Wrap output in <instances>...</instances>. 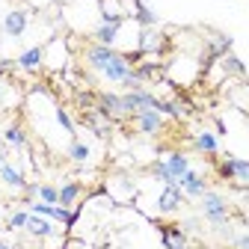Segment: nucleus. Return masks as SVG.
I'll return each instance as SVG.
<instances>
[{"label":"nucleus","instance_id":"f257e3e1","mask_svg":"<svg viewBox=\"0 0 249 249\" xmlns=\"http://www.w3.org/2000/svg\"><path fill=\"white\" fill-rule=\"evenodd\" d=\"M83 59H86V66L92 71H98L104 80L119 83V86L124 83V77L134 71V62L128 59V53H119L116 48H107V45H98V42L86 48Z\"/></svg>","mask_w":249,"mask_h":249},{"label":"nucleus","instance_id":"f03ea898","mask_svg":"<svg viewBox=\"0 0 249 249\" xmlns=\"http://www.w3.org/2000/svg\"><path fill=\"white\" fill-rule=\"evenodd\" d=\"M202 216H205L211 226L223 229V226L229 223V216H231L229 199H226L223 193H216V190H208V193L202 196Z\"/></svg>","mask_w":249,"mask_h":249},{"label":"nucleus","instance_id":"7ed1b4c3","mask_svg":"<svg viewBox=\"0 0 249 249\" xmlns=\"http://www.w3.org/2000/svg\"><path fill=\"white\" fill-rule=\"evenodd\" d=\"M216 175H220L223 181H237V184H249V160L243 158H223L220 163H216Z\"/></svg>","mask_w":249,"mask_h":249},{"label":"nucleus","instance_id":"20e7f679","mask_svg":"<svg viewBox=\"0 0 249 249\" xmlns=\"http://www.w3.org/2000/svg\"><path fill=\"white\" fill-rule=\"evenodd\" d=\"M124 107H128V113L134 116V113H140V110H158V104H160V98L154 95V92H148L145 86L142 89H134V92H124Z\"/></svg>","mask_w":249,"mask_h":249},{"label":"nucleus","instance_id":"39448f33","mask_svg":"<svg viewBox=\"0 0 249 249\" xmlns=\"http://www.w3.org/2000/svg\"><path fill=\"white\" fill-rule=\"evenodd\" d=\"M98 113L104 119H124V116H131L128 107H124V98L116 95V92H101V95H98Z\"/></svg>","mask_w":249,"mask_h":249},{"label":"nucleus","instance_id":"423d86ee","mask_svg":"<svg viewBox=\"0 0 249 249\" xmlns=\"http://www.w3.org/2000/svg\"><path fill=\"white\" fill-rule=\"evenodd\" d=\"M178 187L184 190L187 199H202V196L208 193V181H205V175L196 172V169H190L187 175H181V178H178Z\"/></svg>","mask_w":249,"mask_h":249},{"label":"nucleus","instance_id":"0eeeda50","mask_svg":"<svg viewBox=\"0 0 249 249\" xmlns=\"http://www.w3.org/2000/svg\"><path fill=\"white\" fill-rule=\"evenodd\" d=\"M134 124L140 134H158V131H163V113L160 110H140V113H134Z\"/></svg>","mask_w":249,"mask_h":249},{"label":"nucleus","instance_id":"6e6552de","mask_svg":"<svg viewBox=\"0 0 249 249\" xmlns=\"http://www.w3.org/2000/svg\"><path fill=\"white\" fill-rule=\"evenodd\" d=\"M184 202V190L178 184H166L163 193L158 196V213H175Z\"/></svg>","mask_w":249,"mask_h":249},{"label":"nucleus","instance_id":"1a4fd4ad","mask_svg":"<svg viewBox=\"0 0 249 249\" xmlns=\"http://www.w3.org/2000/svg\"><path fill=\"white\" fill-rule=\"evenodd\" d=\"M163 48V36L158 33V27H142L140 30V42H137V53H158Z\"/></svg>","mask_w":249,"mask_h":249},{"label":"nucleus","instance_id":"9d476101","mask_svg":"<svg viewBox=\"0 0 249 249\" xmlns=\"http://www.w3.org/2000/svg\"><path fill=\"white\" fill-rule=\"evenodd\" d=\"M122 24H124V21H101L95 30H92V39H95L98 45H107V48H113V45H116V39H119V30H122Z\"/></svg>","mask_w":249,"mask_h":249},{"label":"nucleus","instance_id":"9b49d317","mask_svg":"<svg viewBox=\"0 0 249 249\" xmlns=\"http://www.w3.org/2000/svg\"><path fill=\"white\" fill-rule=\"evenodd\" d=\"M27 12L24 9H12L6 18H3V33L6 36H12V39H18V36H24V30H27Z\"/></svg>","mask_w":249,"mask_h":249},{"label":"nucleus","instance_id":"f8f14e48","mask_svg":"<svg viewBox=\"0 0 249 249\" xmlns=\"http://www.w3.org/2000/svg\"><path fill=\"white\" fill-rule=\"evenodd\" d=\"M163 163H166V169H169V175L178 181L181 175H187V172H190L193 166H190V158H187V154L184 151H172V154H166V158H163Z\"/></svg>","mask_w":249,"mask_h":249},{"label":"nucleus","instance_id":"ddd939ff","mask_svg":"<svg viewBox=\"0 0 249 249\" xmlns=\"http://www.w3.org/2000/svg\"><path fill=\"white\" fill-rule=\"evenodd\" d=\"M42 59H45V48L42 45H33V48H27L15 62H18V69H24V71H36L42 66Z\"/></svg>","mask_w":249,"mask_h":249},{"label":"nucleus","instance_id":"4468645a","mask_svg":"<svg viewBox=\"0 0 249 249\" xmlns=\"http://www.w3.org/2000/svg\"><path fill=\"white\" fill-rule=\"evenodd\" d=\"M160 240L166 249H187V234L181 226H163L160 229Z\"/></svg>","mask_w":249,"mask_h":249},{"label":"nucleus","instance_id":"2eb2a0df","mask_svg":"<svg viewBox=\"0 0 249 249\" xmlns=\"http://www.w3.org/2000/svg\"><path fill=\"white\" fill-rule=\"evenodd\" d=\"M131 12H134V21L140 24V30L142 27H158V15L148 9L145 0H131Z\"/></svg>","mask_w":249,"mask_h":249},{"label":"nucleus","instance_id":"dca6fc26","mask_svg":"<svg viewBox=\"0 0 249 249\" xmlns=\"http://www.w3.org/2000/svg\"><path fill=\"white\" fill-rule=\"evenodd\" d=\"M27 231L33 234V237H51L53 234V223L48 220V216H39V213H30V220H27Z\"/></svg>","mask_w":249,"mask_h":249},{"label":"nucleus","instance_id":"f3484780","mask_svg":"<svg viewBox=\"0 0 249 249\" xmlns=\"http://www.w3.org/2000/svg\"><path fill=\"white\" fill-rule=\"evenodd\" d=\"M193 145H196V151H202V154H216V151H220V137L211 134V131H199L196 140H193Z\"/></svg>","mask_w":249,"mask_h":249},{"label":"nucleus","instance_id":"a211bd4d","mask_svg":"<svg viewBox=\"0 0 249 249\" xmlns=\"http://www.w3.org/2000/svg\"><path fill=\"white\" fill-rule=\"evenodd\" d=\"M80 193H83V184H80V181L62 184V187H59V205H62V208H71V205L80 199Z\"/></svg>","mask_w":249,"mask_h":249},{"label":"nucleus","instance_id":"6ab92c4d","mask_svg":"<svg viewBox=\"0 0 249 249\" xmlns=\"http://www.w3.org/2000/svg\"><path fill=\"white\" fill-rule=\"evenodd\" d=\"M3 142L9 148H27V131L21 128V124H9V128L3 131Z\"/></svg>","mask_w":249,"mask_h":249},{"label":"nucleus","instance_id":"aec40b11","mask_svg":"<svg viewBox=\"0 0 249 249\" xmlns=\"http://www.w3.org/2000/svg\"><path fill=\"white\" fill-rule=\"evenodd\" d=\"M0 178H3L9 187H15V190H24L27 181H24V172H18L12 163H3V169H0Z\"/></svg>","mask_w":249,"mask_h":249},{"label":"nucleus","instance_id":"412c9836","mask_svg":"<svg viewBox=\"0 0 249 249\" xmlns=\"http://www.w3.org/2000/svg\"><path fill=\"white\" fill-rule=\"evenodd\" d=\"M69 158H71L74 163H86V160H89V145L74 137V140L69 142Z\"/></svg>","mask_w":249,"mask_h":249},{"label":"nucleus","instance_id":"4be33fe9","mask_svg":"<svg viewBox=\"0 0 249 249\" xmlns=\"http://www.w3.org/2000/svg\"><path fill=\"white\" fill-rule=\"evenodd\" d=\"M223 69L229 71V74H237V77H246V66L234 56V53H226L223 56Z\"/></svg>","mask_w":249,"mask_h":249},{"label":"nucleus","instance_id":"5701e85b","mask_svg":"<svg viewBox=\"0 0 249 249\" xmlns=\"http://www.w3.org/2000/svg\"><path fill=\"white\" fill-rule=\"evenodd\" d=\"M39 199L48 205H59V187L53 184H39Z\"/></svg>","mask_w":249,"mask_h":249},{"label":"nucleus","instance_id":"b1692460","mask_svg":"<svg viewBox=\"0 0 249 249\" xmlns=\"http://www.w3.org/2000/svg\"><path fill=\"white\" fill-rule=\"evenodd\" d=\"M27 220H30V211H12L9 216V231H18V229H27Z\"/></svg>","mask_w":249,"mask_h":249},{"label":"nucleus","instance_id":"393cba45","mask_svg":"<svg viewBox=\"0 0 249 249\" xmlns=\"http://www.w3.org/2000/svg\"><path fill=\"white\" fill-rule=\"evenodd\" d=\"M56 124H59V128L66 131L71 140H74V122H71V116H69L66 110H62V107H56Z\"/></svg>","mask_w":249,"mask_h":249},{"label":"nucleus","instance_id":"a878e982","mask_svg":"<svg viewBox=\"0 0 249 249\" xmlns=\"http://www.w3.org/2000/svg\"><path fill=\"white\" fill-rule=\"evenodd\" d=\"M151 172H154V178H160L163 184H178V181L169 175V169H166V163H163V160H158V163H154V166H151Z\"/></svg>","mask_w":249,"mask_h":249},{"label":"nucleus","instance_id":"bb28decb","mask_svg":"<svg viewBox=\"0 0 249 249\" xmlns=\"http://www.w3.org/2000/svg\"><path fill=\"white\" fill-rule=\"evenodd\" d=\"M80 213H83V208H80V205H77V208H74V211H71V213H69V220H66V229H74V223H77V220H80Z\"/></svg>","mask_w":249,"mask_h":249},{"label":"nucleus","instance_id":"cd10ccee","mask_svg":"<svg viewBox=\"0 0 249 249\" xmlns=\"http://www.w3.org/2000/svg\"><path fill=\"white\" fill-rule=\"evenodd\" d=\"M234 249H249V234H240V237H234Z\"/></svg>","mask_w":249,"mask_h":249},{"label":"nucleus","instance_id":"c85d7f7f","mask_svg":"<svg viewBox=\"0 0 249 249\" xmlns=\"http://www.w3.org/2000/svg\"><path fill=\"white\" fill-rule=\"evenodd\" d=\"M213 128H216V137H223V134L229 131V128H226V122H223V119H216V122H213Z\"/></svg>","mask_w":249,"mask_h":249},{"label":"nucleus","instance_id":"c756f323","mask_svg":"<svg viewBox=\"0 0 249 249\" xmlns=\"http://www.w3.org/2000/svg\"><path fill=\"white\" fill-rule=\"evenodd\" d=\"M3 163H6V154H3V151H0V169H3Z\"/></svg>","mask_w":249,"mask_h":249},{"label":"nucleus","instance_id":"7c9ffc66","mask_svg":"<svg viewBox=\"0 0 249 249\" xmlns=\"http://www.w3.org/2000/svg\"><path fill=\"white\" fill-rule=\"evenodd\" d=\"M0 249H15V246H9V243H3V240H0Z\"/></svg>","mask_w":249,"mask_h":249},{"label":"nucleus","instance_id":"2f4dec72","mask_svg":"<svg viewBox=\"0 0 249 249\" xmlns=\"http://www.w3.org/2000/svg\"><path fill=\"white\" fill-rule=\"evenodd\" d=\"M36 249H42V246H36Z\"/></svg>","mask_w":249,"mask_h":249}]
</instances>
